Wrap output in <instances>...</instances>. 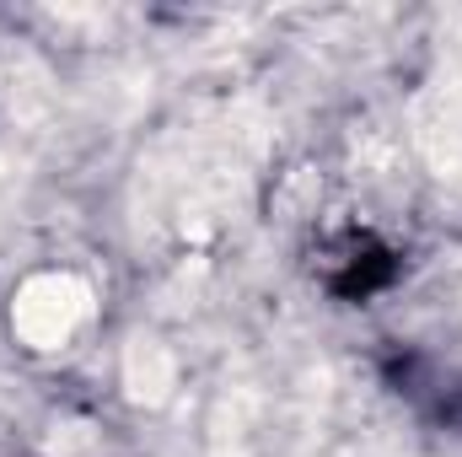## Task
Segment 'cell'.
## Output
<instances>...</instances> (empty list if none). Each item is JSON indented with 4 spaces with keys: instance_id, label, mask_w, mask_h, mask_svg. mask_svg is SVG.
Here are the masks:
<instances>
[{
    "instance_id": "1",
    "label": "cell",
    "mask_w": 462,
    "mask_h": 457,
    "mask_svg": "<svg viewBox=\"0 0 462 457\" xmlns=\"http://www.w3.org/2000/svg\"><path fill=\"white\" fill-rule=\"evenodd\" d=\"M92 318V285L70 269L27 275L11 296V334L32 355H54L76 340V329Z\"/></svg>"
},
{
    "instance_id": "2",
    "label": "cell",
    "mask_w": 462,
    "mask_h": 457,
    "mask_svg": "<svg viewBox=\"0 0 462 457\" xmlns=\"http://www.w3.org/2000/svg\"><path fill=\"white\" fill-rule=\"evenodd\" d=\"M124 387L134 404H167L178 387V355L162 340H134L124 350Z\"/></svg>"
}]
</instances>
